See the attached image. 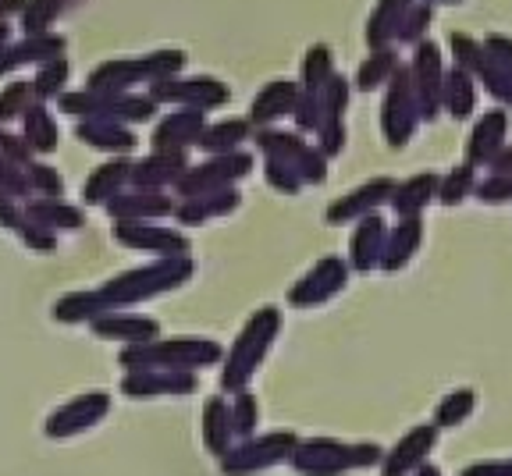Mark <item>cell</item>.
I'll use <instances>...</instances> for the list:
<instances>
[{
  "mask_svg": "<svg viewBox=\"0 0 512 476\" xmlns=\"http://www.w3.org/2000/svg\"><path fill=\"white\" fill-rule=\"evenodd\" d=\"M406 11H409V0H377V11L370 15V25H367L370 47L384 50V43L395 36V29H399V22H402Z\"/></svg>",
  "mask_w": 512,
  "mask_h": 476,
  "instance_id": "obj_35",
  "label": "cell"
},
{
  "mask_svg": "<svg viewBox=\"0 0 512 476\" xmlns=\"http://www.w3.org/2000/svg\"><path fill=\"white\" fill-rule=\"evenodd\" d=\"M89 334H93L96 342H111V345H146L153 338H160V324L146 313H136V310H107L100 317L89 320Z\"/></svg>",
  "mask_w": 512,
  "mask_h": 476,
  "instance_id": "obj_16",
  "label": "cell"
},
{
  "mask_svg": "<svg viewBox=\"0 0 512 476\" xmlns=\"http://www.w3.org/2000/svg\"><path fill=\"white\" fill-rule=\"evenodd\" d=\"M192 274H196L192 256H157V260H146L139 267L118 270L114 278L89 288V292L57 295L54 306H50V317H54V324L79 327L107 310H136L143 302L185 288L192 281Z\"/></svg>",
  "mask_w": 512,
  "mask_h": 476,
  "instance_id": "obj_1",
  "label": "cell"
},
{
  "mask_svg": "<svg viewBox=\"0 0 512 476\" xmlns=\"http://www.w3.org/2000/svg\"><path fill=\"white\" fill-rule=\"evenodd\" d=\"M228 413H232V430L235 437H253L260 427V402L249 388L235 391L232 402H228Z\"/></svg>",
  "mask_w": 512,
  "mask_h": 476,
  "instance_id": "obj_39",
  "label": "cell"
},
{
  "mask_svg": "<svg viewBox=\"0 0 512 476\" xmlns=\"http://www.w3.org/2000/svg\"><path fill=\"white\" fill-rule=\"evenodd\" d=\"M413 82H409L406 72L392 75L388 82V100H384V111H381V121H384V139L392 146H402L413 132Z\"/></svg>",
  "mask_w": 512,
  "mask_h": 476,
  "instance_id": "obj_21",
  "label": "cell"
},
{
  "mask_svg": "<svg viewBox=\"0 0 512 476\" xmlns=\"http://www.w3.org/2000/svg\"><path fill=\"white\" fill-rule=\"evenodd\" d=\"M75 139L86 150L107 153V157H132L139 150V132L128 125H118V121H100V118L75 121Z\"/></svg>",
  "mask_w": 512,
  "mask_h": 476,
  "instance_id": "obj_19",
  "label": "cell"
},
{
  "mask_svg": "<svg viewBox=\"0 0 512 476\" xmlns=\"http://www.w3.org/2000/svg\"><path fill=\"white\" fill-rule=\"evenodd\" d=\"M18 132L25 135V143L32 146V153L36 157H47V153H57V146H61V125H57V114L50 104H40V100H32L29 111L22 114V121H18Z\"/></svg>",
  "mask_w": 512,
  "mask_h": 476,
  "instance_id": "obj_28",
  "label": "cell"
},
{
  "mask_svg": "<svg viewBox=\"0 0 512 476\" xmlns=\"http://www.w3.org/2000/svg\"><path fill=\"white\" fill-rule=\"evenodd\" d=\"M416 476H441V473L434 466H420V469H416Z\"/></svg>",
  "mask_w": 512,
  "mask_h": 476,
  "instance_id": "obj_49",
  "label": "cell"
},
{
  "mask_svg": "<svg viewBox=\"0 0 512 476\" xmlns=\"http://www.w3.org/2000/svg\"><path fill=\"white\" fill-rule=\"evenodd\" d=\"M288 466L299 476H342L352 466V445H342L335 437H313V441H296Z\"/></svg>",
  "mask_w": 512,
  "mask_h": 476,
  "instance_id": "obj_14",
  "label": "cell"
},
{
  "mask_svg": "<svg viewBox=\"0 0 512 476\" xmlns=\"http://www.w3.org/2000/svg\"><path fill=\"white\" fill-rule=\"evenodd\" d=\"M296 441L299 437L292 430H271V434L242 437V445H232L217 462H221L224 476H256L288 462Z\"/></svg>",
  "mask_w": 512,
  "mask_h": 476,
  "instance_id": "obj_7",
  "label": "cell"
},
{
  "mask_svg": "<svg viewBox=\"0 0 512 476\" xmlns=\"http://www.w3.org/2000/svg\"><path fill=\"white\" fill-rule=\"evenodd\" d=\"M253 171V157L249 153H214V157L200 160V164H189L175 192V199H189V196H207V192H221V189H235V182Z\"/></svg>",
  "mask_w": 512,
  "mask_h": 476,
  "instance_id": "obj_9",
  "label": "cell"
},
{
  "mask_svg": "<svg viewBox=\"0 0 512 476\" xmlns=\"http://www.w3.org/2000/svg\"><path fill=\"white\" fill-rule=\"evenodd\" d=\"M200 388V377L185 370H125L118 391L132 402H153V398H185Z\"/></svg>",
  "mask_w": 512,
  "mask_h": 476,
  "instance_id": "obj_13",
  "label": "cell"
},
{
  "mask_svg": "<svg viewBox=\"0 0 512 476\" xmlns=\"http://www.w3.org/2000/svg\"><path fill=\"white\" fill-rule=\"evenodd\" d=\"M18 242H22L29 253H40V256H50L57 253V246H61V238H57V231H50L47 224H36L29 221V217H22V224L15 228Z\"/></svg>",
  "mask_w": 512,
  "mask_h": 476,
  "instance_id": "obj_40",
  "label": "cell"
},
{
  "mask_svg": "<svg viewBox=\"0 0 512 476\" xmlns=\"http://www.w3.org/2000/svg\"><path fill=\"white\" fill-rule=\"evenodd\" d=\"M153 104H168V107H182V111H217V107L228 104V86L210 75H171V79H160L146 89Z\"/></svg>",
  "mask_w": 512,
  "mask_h": 476,
  "instance_id": "obj_10",
  "label": "cell"
},
{
  "mask_svg": "<svg viewBox=\"0 0 512 476\" xmlns=\"http://www.w3.org/2000/svg\"><path fill=\"white\" fill-rule=\"evenodd\" d=\"M128 175H132V157L100 160L82 182V203L86 207H107L118 192L128 189Z\"/></svg>",
  "mask_w": 512,
  "mask_h": 476,
  "instance_id": "obj_24",
  "label": "cell"
},
{
  "mask_svg": "<svg viewBox=\"0 0 512 476\" xmlns=\"http://www.w3.org/2000/svg\"><path fill=\"white\" fill-rule=\"evenodd\" d=\"M189 64V54L178 47H157L150 54L139 57H107L89 72L86 89H100V93H146L153 82L182 75Z\"/></svg>",
  "mask_w": 512,
  "mask_h": 476,
  "instance_id": "obj_2",
  "label": "cell"
},
{
  "mask_svg": "<svg viewBox=\"0 0 512 476\" xmlns=\"http://www.w3.org/2000/svg\"><path fill=\"white\" fill-rule=\"evenodd\" d=\"M392 75H395V57H392V50H374V57L370 61H363V68H360V89L363 93H370V89H377L381 82H392Z\"/></svg>",
  "mask_w": 512,
  "mask_h": 476,
  "instance_id": "obj_41",
  "label": "cell"
},
{
  "mask_svg": "<svg viewBox=\"0 0 512 476\" xmlns=\"http://www.w3.org/2000/svg\"><path fill=\"white\" fill-rule=\"evenodd\" d=\"M8 40H15V25L0 22V43H8Z\"/></svg>",
  "mask_w": 512,
  "mask_h": 476,
  "instance_id": "obj_48",
  "label": "cell"
},
{
  "mask_svg": "<svg viewBox=\"0 0 512 476\" xmlns=\"http://www.w3.org/2000/svg\"><path fill=\"white\" fill-rule=\"evenodd\" d=\"M189 171V153L171 150H150L143 157H132V175L128 189H150V192H171L178 178Z\"/></svg>",
  "mask_w": 512,
  "mask_h": 476,
  "instance_id": "obj_17",
  "label": "cell"
},
{
  "mask_svg": "<svg viewBox=\"0 0 512 476\" xmlns=\"http://www.w3.org/2000/svg\"><path fill=\"white\" fill-rule=\"evenodd\" d=\"M68 82H72V61L64 54V57H54V61L40 64V68H32L29 86L40 104H57V96L68 93Z\"/></svg>",
  "mask_w": 512,
  "mask_h": 476,
  "instance_id": "obj_33",
  "label": "cell"
},
{
  "mask_svg": "<svg viewBox=\"0 0 512 476\" xmlns=\"http://www.w3.org/2000/svg\"><path fill=\"white\" fill-rule=\"evenodd\" d=\"M203 121L200 111H182V107H171L168 114L153 118V132H150V146L153 150H171V153H189L200 143Z\"/></svg>",
  "mask_w": 512,
  "mask_h": 476,
  "instance_id": "obj_18",
  "label": "cell"
},
{
  "mask_svg": "<svg viewBox=\"0 0 512 476\" xmlns=\"http://www.w3.org/2000/svg\"><path fill=\"white\" fill-rule=\"evenodd\" d=\"M384 242H388V228L377 214L363 217L352 231V242H349V267L356 270H370V267H381V256H384Z\"/></svg>",
  "mask_w": 512,
  "mask_h": 476,
  "instance_id": "obj_29",
  "label": "cell"
},
{
  "mask_svg": "<svg viewBox=\"0 0 512 476\" xmlns=\"http://www.w3.org/2000/svg\"><path fill=\"white\" fill-rule=\"evenodd\" d=\"M242 203L239 189H221V192H207V196H189L175 203V224L178 228H203L207 221H217V217L235 214Z\"/></svg>",
  "mask_w": 512,
  "mask_h": 476,
  "instance_id": "obj_25",
  "label": "cell"
},
{
  "mask_svg": "<svg viewBox=\"0 0 512 476\" xmlns=\"http://www.w3.org/2000/svg\"><path fill=\"white\" fill-rule=\"evenodd\" d=\"M256 146L264 153V160L288 167L299 182H324L328 175V157L313 146H306V139L299 132H281V128H260L256 132Z\"/></svg>",
  "mask_w": 512,
  "mask_h": 476,
  "instance_id": "obj_8",
  "label": "cell"
},
{
  "mask_svg": "<svg viewBox=\"0 0 512 476\" xmlns=\"http://www.w3.org/2000/svg\"><path fill=\"white\" fill-rule=\"evenodd\" d=\"M178 199L171 192H150V189H125L107 203L111 221H164L175 214Z\"/></svg>",
  "mask_w": 512,
  "mask_h": 476,
  "instance_id": "obj_20",
  "label": "cell"
},
{
  "mask_svg": "<svg viewBox=\"0 0 512 476\" xmlns=\"http://www.w3.org/2000/svg\"><path fill=\"white\" fill-rule=\"evenodd\" d=\"M473 409V395L470 391H456V395H448L445 402L438 405V416H434V427H456L470 416Z\"/></svg>",
  "mask_w": 512,
  "mask_h": 476,
  "instance_id": "obj_43",
  "label": "cell"
},
{
  "mask_svg": "<svg viewBox=\"0 0 512 476\" xmlns=\"http://www.w3.org/2000/svg\"><path fill=\"white\" fill-rule=\"evenodd\" d=\"M25 182H29L32 196H43V199H57L64 196V175L57 171L50 160L36 157L29 167H25Z\"/></svg>",
  "mask_w": 512,
  "mask_h": 476,
  "instance_id": "obj_37",
  "label": "cell"
},
{
  "mask_svg": "<svg viewBox=\"0 0 512 476\" xmlns=\"http://www.w3.org/2000/svg\"><path fill=\"white\" fill-rule=\"evenodd\" d=\"M111 238L128 253H143L150 260H157V256H192L182 228H168L160 221H111Z\"/></svg>",
  "mask_w": 512,
  "mask_h": 476,
  "instance_id": "obj_11",
  "label": "cell"
},
{
  "mask_svg": "<svg viewBox=\"0 0 512 476\" xmlns=\"http://www.w3.org/2000/svg\"><path fill=\"white\" fill-rule=\"evenodd\" d=\"M0 192L11 199H18V203H25V199L32 196L29 192V182H25V167H15L8 164V160L0 157Z\"/></svg>",
  "mask_w": 512,
  "mask_h": 476,
  "instance_id": "obj_44",
  "label": "cell"
},
{
  "mask_svg": "<svg viewBox=\"0 0 512 476\" xmlns=\"http://www.w3.org/2000/svg\"><path fill=\"white\" fill-rule=\"evenodd\" d=\"M431 189H434V178L431 175L409 178V182H402L399 189H392V199H388V203H392L395 214H399V217H413L416 210H420L427 203Z\"/></svg>",
  "mask_w": 512,
  "mask_h": 476,
  "instance_id": "obj_38",
  "label": "cell"
},
{
  "mask_svg": "<svg viewBox=\"0 0 512 476\" xmlns=\"http://www.w3.org/2000/svg\"><path fill=\"white\" fill-rule=\"evenodd\" d=\"M296 100H299L296 82H267L260 89V96L253 100V107H249V118H253V125L271 128L278 118L296 111Z\"/></svg>",
  "mask_w": 512,
  "mask_h": 476,
  "instance_id": "obj_30",
  "label": "cell"
},
{
  "mask_svg": "<svg viewBox=\"0 0 512 476\" xmlns=\"http://www.w3.org/2000/svg\"><path fill=\"white\" fill-rule=\"evenodd\" d=\"M57 111L75 121L100 118L128 128L157 118V104L146 93H100V89H68L64 96H57Z\"/></svg>",
  "mask_w": 512,
  "mask_h": 476,
  "instance_id": "obj_5",
  "label": "cell"
},
{
  "mask_svg": "<svg viewBox=\"0 0 512 476\" xmlns=\"http://www.w3.org/2000/svg\"><path fill=\"white\" fill-rule=\"evenodd\" d=\"M224 345L214 338H192V334H178V338H153L146 345H128L118 352L121 370H185L200 373L210 366H221Z\"/></svg>",
  "mask_w": 512,
  "mask_h": 476,
  "instance_id": "obj_4",
  "label": "cell"
},
{
  "mask_svg": "<svg viewBox=\"0 0 512 476\" xmlns=\"http://www.w3.org/2000/svg\"><path fill=\"white\" fill-rule=\"evenodd\" d=\"M64 50H68V40L57 29L0 43V79H11L22 68H40V64L54 61V57H64Z\"/></svg>",
  "mask_w": 512,
  "mask_h": 476,
  "instance_id": "obj_15",
  "label": "cell"
},
{
  "mask_svg": "<svg viewBox=\"0 0 512 476\" xmlns=\"http://www.w3.org/2000/svg\"><path fill=\"white\" fill-rule=\"evenodd\" d=\"M25 8V0H0V22H11V18H18Z\"/></svg>",
  "mask_w": 512,
  "mask_h": 476,
  "instance_id": "obj_47",
  "label": "cell"
},
{
  "mask_svg": "<svg viewBox=\"0 0 512 476\" xmlns=\"http://www.w3.org/2000/svg\"><path fill=\"white\" fill-rule=\"evenodd\" d=\"M114 398L111 391H82V395H72L68 402H61L57 409H50L47 420H43V437L47 441H72V437H82L89 430H96L100 423L111 416Z\"/></svg>",
  "mask_w": 512,
  "mask_h": 476,
  "instance_id": "obj_6",
  "label": "cell"
},
{
  "mask_svg": "<svg viewBox=\"0 0 512 476\" xmlns=\"http://www.w3.org/2000/svg\"><path fill=\"white\" fill-rule=\"evenodd\" d=\"M420 246V221L416 217H402L399 228L388 231V242H384V256H381V267L384 270H399L409 256L416 253Z\"/></svg>",
  "mask_w": 512,
  "mask_h": 476,
  "instance_id": "obj_34",
  "label": "cell"
},
{
  "mask_svg": "<svg viewBox=\"0 0 512 476\" xmlns=\"http://www.w3.org/2000/svg\"><path fill=\"white\" fill-rule=\"evenodd\" d=\"M200 441L214 459H221L228 448L235 445V430H232V413H228V395H210L203 398L200 409Z\"/></svg>",
  "mask_w": 512,
  "mask_h": 476,
  "instance_id": "obj_26",
  "label": "cell"
},
{
  "mask_svg": "<svg viewBox=\"0 0 512 476\" xmlns=\"http://www.w3.org/2000/svg\"><path fill=\"white\" fill-rule=\"evenodd\" d=\"M32 100L36 96H32L29 79H11L8 86H0V128L22 121V114L29 111Z\"/></svg>",
  "mask_w": 512,
  "mask_h": 476,
  "instance_id": "obj_36",
  "label": "cell"
},
{
  "mask_svg": "<svg viewBox=\"0 0 512 476\" xmlns=\"http://www.w3.org/2000/svg\"><path fill=\"white\" fill-rule=\"evenodd\" d=\"M249 135H253V125H249L246 118L210 121V125L203 128V135H200V143H196V150H203L207 157H214V153H235L242 143H246Z\"/></svg>",
  "mask_w": 512,
  "mask_h": 476,
  "instance_id": "obj_32",
  "label": "cell"
},
{
  "mask_svg": "<svg viewBox=\"0 0 512 476\" xmlns=\"http://www.w3.org/2000/svg\"><path fill=\"white\" fill-rule=\"evenodd\" d=\"M22 214L36 224H47L50 231L64 235V231H82L86 228V210L68 203L64 196L57 199H43V196H29L22 203Z\"/></svg>",
  "mask_w": 512,
  "mask_h": 476,
  "instance_id": "obj_27",
  "label": "cell"
},
{
  "mask_svg": "<svg viewBox=\"0 0 512 476\" xmlns=\"http://www.w3.org/2000/svg\"><path fill=\"white\" fill-rule=\"evenodd\" d=\"M349 263L342 256H324L317 260L296 285L288 288V306L296 310H310V306H320V302L335 299L345 285H349Z\"/></svg>",
  "mask_w": 512,
  "mask_h": 476,
  "instance_id": "obj_12",
  "label": "cell"
},
{
  "mask_svg": "<svg viewBox=\"0 0 512 476\" xmlns=\"http://www.w3.org/2000/svg\"><path fill=\"white\" fill-rule=\"evenodd\" d=\"M22 217H25L22 214V203L0 192V231H15L18 224H22Z\"/></svg>",
  "mask_w": 512,
  "mask_h": 476,
  "instance_id": "obj_46",
  "label": "cell"
},
{
  "mask_svg": "<svg viewBox=\"0 0 512 476\" xmlns=\"http://www.w3.org/2000/svg\"><path fill=\"white\" fill-rule=\"evenodd\" d=\"M392 178H374V182L352 189L349 196L335 199L328 207V224H349V221H363L374 210H381L388 199H392Z\"/></svg>",
  "mask_w": 512,
  "mask_h": 476,
  "instance_id": "obj_23",
  "label": "cell"
},
{
  "mask_svg": "<svg viewBox=\"0 0 512 476\" xmlns=\"http://www.w3.org/2000/svg\"><path fill=\"white\" fill-rule=\"evenodd\" d=\"M264 175H267V182H271V189H278V192H285V196H296L299 189H303V182H299L288 167H281V164H271L267 160V167H264Z\"/></svg>",
  "mask_w": 512,
  "mask_h": 476,
  "instance_id": "obj_45",
  "label": "cell"
},
{
  "mask_svg": "<svg viewBox=\"0 0 512 476\" xmlns=\"http://www.w3.org/2000/svg\"><path fill=\"white\" fill-rule=\"evenodd\" d=\"M434 441H438V427L434 423H424V427H413L406 437H399V445L381 459V473L384 476H406L416 473L424 466L427 455H431Z\"/></svg>",
  "mask_w": 512,
  "mask_h": 476,
  "instance_id": "obj_22",
  "label": "cell"
},
{
  "mask_svg": "<svg viewBox=\"0 0 512 476\" xmlns=\"http://www.w3.org/2000/svg\"><path fill=\"white\" fill-rule=\"evenodd\" d=\"M281 334V310L278 306H260L253 317L242 324L235 334V342L224 349L221 356V395H235V391L249 388L256 370L264 366L271 345Z\"/></svg>",
  "mask_w": 512,
  "mask_h": 476,
  "instance_id": "obj_3",
  "label": "cell"
},
{
  "mask_svg": "<svg viewBox=\"0 0 512 476\" xmlns=\"http://www.w3.org/2000/svg\"><path fill=\"white\" fill-rule=\"evenodd\" d=\"M0 157L15 167H29L32 160H36V153H32V146L25 143L22 132H15V128H0Z\"/></svg>",
  "mask_w": 512,
  "mask_h": 476,
  "instance_id": "obj_42",
  "label": "cell"
},
{
  "mask_svg": "<svg viewBox=\"0 0 512 476\" xmlns=\"http://www.w3.org/2000/svg\"><path fill=\"white\" fill-rule=\"evenodd\" d=\"M86 0H25L22 15H18V29L22 36H32V32H54L57 22H61L68 11L82 8Z\"/></svg>",
  "mask_w": 512,
  "mask_h": 476,
  "instance_id": "obj_31",
  "label": "cell"
}]
</instances>
